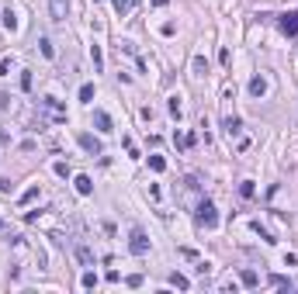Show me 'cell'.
Masks as SVG:
<instances>
[{
    "label": "cell",
    "instance_id": "obj_8",
    "mask_svg": "<svg viewBox=\"0 0 298 294\" xmlns=\"http://www.w3.org/2000/svg\"><path fill=\"white\" fill-rule=\"evenodd\" d=\"M94 125H97L101 132H115V128H111V115H107V111H94Z\"/></svg>",
    "mask_w": 298,
    "mask_h": 294
},
{
    "label": "cell",
    "instance_id": "obj_16",
    "mask_svg": "<svg viewBox=\"0 0 298 294\" xmlns=\"http://www.w3.org/2000/svg\"><path fill=\"white\" fill-rule=\"evenodd\" d=\"M111 4H115V11H118V14H128V11L135 7V0H111Z\"/></svg>",
    "mask_w": 298,
    "mask_h": 294
},
{
    "label": "cell",
    "instance_id": "obj_25",
    "mask_svg": "<svg viewBox=\"0 0 298 294\" xmlns=\"http://www.w3.org/2000/svg\"><path fill=\"white\" fill-rule=\"evenodd\" d=\"M21 90H31V73H28V69L21 73Z\"/></svg>",
    "mask_w": 298,
    "mask_h": 294
},
{
    "label": "cell",
    "instance_id": "obj_22",
    "mask_svg": "<svg viewBox=\"0 0 298 294\" xmlns=\"http://www.w3.org/2000/svg\"><path fill=\"white\" fill-rule=\"evenodd\" d=\"M80 284H84V287H97V274H94V270H87V274L80 277Z\"/></svg>",
    "mask_w": 298,
    "mask_h": 294
},
{
    "label": "cell",
    "instance_id": "obj_1",
    "mask_svg": "<svg viewBox=\"0 0 298 294\" xmlns=\"http://www.w3.org/2000/svg\"><path fill=\"white\" fill-rule=\"evenodd\" d=\"M194 211H198V222H201V225H208V229H215V225H218V211H215V204H212V201H198V208H194Z\"/></svg>",
    "mask_w": 298,
    "mask_h": 294
},
{
    "label": "cell",
    "instance_id": "obj_18",
    "mask_svg": "<svg viewBox=\"0 0 298 294\" xmlns=\"http://www.w3.org/2000/svg\"><path fill=\"white\" fill-rule=\"evenodd\" d=\"M80 100H84V104L94 100V83H84V87H80Z\"/></svg>",
    "mask_w": 298,
    "mask_h": 294
},
{
    "label": "cell",
    "instance_id": "obj_19",
    "mask_svg": "<svg viewBox=\"0 0 298 294\" xmlns=\"http://www.w3.org/2000/svg\"><path fill=\"white\" fill-rule=\"evenodd\" d=\"M271 287H284V291H291V280L281 277V274H274V277H271Z\"/></svg>",
    "mask_w": 298,
    "mask_h": 294
},
{
    "label": "cell",
    "instance_id": "obj_27",
    "mask_svg": "<svg viewBox=\"0 0 298 294\" xmlns=\"http://www.w3.org/2000/svg\"><path fill=\"white\" fill-rule=\"evenodd\" d=\"M170 115H173V118H180V100H177V97L170 100Z\"/></svg>",
    "mask_w": 298,
    "mask_h": 294
},
{
    "label": "cell",
    "instance_id": "obj_3",
    "mask_svg": "<svg viewBox=\"0 0 298 294\" xmlns=\"http://www.w3.org/2000/svg\"><path fill=\"white\" fill-rule=\"evenodd\" d=\"M128 249H132L135 256H146V253H149V235H146L142 229H132V235H128Z\"/></svg>",
    "mask_w": 298,
    "mask_h": 294
},
{
    "label": "cell",
    "instance_id": "obj_6",
    "mask_svg": "<svg viewBox=\"0 0 298 294\" xmlns=\"http://www.w3.org/2000/svg\"><path fill=\"white\" fill-rule=\"evenodd\" d=\"M49 11H52V21L63 24L69 18V0H49Z\"/></svg>",
    "mask_w": 298,
    "mask_h": 294
},
{
    "label": "cell",
    "instance_id": "obj_11",
    "mask_svg": "<svg viewBox=\"0 0 298 294\" xmlns=\"http://www.w3.org/2000/svg\"><path fill=\"white\" fill-rule=\"evenodd\" d=\"M77 256H80V263H84V267H94V253H90L84 242H77Z\"/></svg>",
    "mask_w": 298,
    "mask_h": 294
},
{
    "label": "cell",
    "instance_id": "obj_32",
    "mask_svg": "<svg viewBox=\"0 0 298 294\" xmlns=\"http://www.w3.org/2000/svg\"><path fill=\"white\" fill-rule=\"evenodd\" d=\"M0 232H4V222H0Z\"/></svg>",
    "mask_w": 298,
    "mask_h": 294
},
{
    "label": "cell",
    "instance_id": "obj_28",
    "mask_svg": "<svg viewBox=\"0 0 298 294\" xmlns=\"http://www.w3.org/2000/svg\"><path fill=\"white\" fill-rule=\"evenodd\" d=\"M56 173L59 176H69V163H56Z\"/></svg>",
    "mask_w": 298,
    "mask_h": 294
},
{
    "label": "cell",
    "instance_id": "obj_10",
    "mask_svg": "<svg viewBox=\"0 0 298 294\" xmlns=\"http://www.w3.org/2000/svg\"><path fill=\"white\" fill-rule=\"evenodd\" d=\"M73 183H77V194H84V197H87V194H94V183H90V176H84V173H80Z\"/></svg>",
    "mask_w": 298,
    "mask_h": 294
},
{
    "label": "cell",
    "instance_id": "obj_12",
    "mask_svg": "<svg viewBox=\"0 0 298 294\" xmlns=\"http://www.w3.org/2000/svg\"><path fill=\"white\" fill-rule=\"evenodd\" d=\"M239 284H243V287H256V284H260L256 270H243V274H239Z\"/></svg>",
    "mask_w": 298,
    "mask_h": 294
},
{
    "label": "cell",
    "instance_id": "obj_30",
    "mask_svg": "<svg viewBox=\"0 0 298 294\" xmlns=\"http://www.w3.org/2000/svg\"><path fill=\"white\" fill-rule=\"evenodd\" d=\"M11 142V135H7V128H0V145H7Z\"/></svg>",
    "mask_w": 298,
    "mask_h": 294
},
{
    "label": "cell",
    "instance_id": "obj_26",
    "mask_svg": "<svg viewBox=\"0 0 298 294\" xmlns=\"http://www.w3.org/2000/svg\"><path fill=\"white\" fill-rule=\"evenodd\" d=\"M90 56H94V69H101V62H104V59H101V49H97V45L90 49Z\"/></svg>",
    "mask_w": 298,
    "mask_h": 294
},
{
    "label": "cell",
    "instance_id": "obj_5",
    "mask_svg": "<svg viewBox=\"0 0 298 294\" xmlns=\"http://www.w3.org/2000/svg\"><path fill=\"white\" fill-rule=\"evenodd\" d=\"M77 142L84 145V149H87L90 156H101V153H104V145H101V138H94L90 132H80V135H77Z\"/></svg>",
    "mask_w": 298,
    "mask_h": 294
},
{
    "label": "cell",
    "instance_id": "obj_23",
    "mask_svg": "<svg viewBox=\"0 0 298 294\" xmlns=\"http://www.w3.org/2000/svg\"><path fill=\"white\" fill-rule=\"evenodd\" d=\"M35 197H39V187H28V191L21 194V204H28V201H35Z\"/></svg>",
    "mask_w": 298,
    "mask_h": 294
},
{
    "label": "cell",
    "instance_id": "obj_31",
    "mask_svg": "<svg viewBox=\"0 0 298 294\" xmlns=\"http://www.w3.org/2000/svg\"><path fill=\"white\" fill-rule=\"evenodd\" d=\"M149 4H153V7H167V0H149Z\"/></svg>",
    "mask_w": 298,
    "mask_h": 294
},
{
    "label": "cell",
    "instance_id": "obj_33",
    "mask_svg": "<svg viewBox=\"0 0 298 294\" xmlns=\"http://www.w3.org/2000/svg\"><path fill=\"white\" fill-rule=\"evenodd\" d=\"M94 4H97V0H94Z\"/></svg>",
    "mask_w": 298,
    "mask_h": 294
},
{
    "label": "cell",
    "instance_id": "obj_14",
    "mask_svg": "<svg viewBox=\"0 0 298 294\" xmlns=\"http://www.w3.org/2000/svg\"><path fill=\"white\" fill-rule=\"evenodd\" d=\"M170 284H173L177 291H188V287H191V280L184 277V274H170Z\"/></svg>",
    "mask_w": 298,
    "mask_h": 294
},
{
    "label": "cell",
    "instance_id": "obj_15",
    "mask_svg": "<svg viewBox=\"0 0 298 294\" xmlns=\"http://www.w3.org/2000/svg\"><path fill=\"white\" fill-rule=\"evenodd\" d=\"M208 73V59L205 56H194V77H205Z\"/></svg>",
    "mask_w": 298,
    "mask_h": 294
},
{
    "label": "cell",
    "instance_id": "obj_24",
    "mask_svg": "<svg viewBox=\"0 0 298 294\" xmlns=\"http://www.w3.org/2000/svg\"><path fill=\"white\" fill-rule=\"evenodd\" d=\"M194 270H198V274H201V277H208V274H212V263H208V260H201V263H198V267H194Z\"/></svg>",
    "mask_w": 298,
    "mask_h": 294
},
{
    "label": "cell",
    "instance_id": "obj_21",
    "mask_svg": "<svg viewBox=\"0 0 298 294\" xmlns=\"http://www.w3.org/2000/svg\"><path fill=\"white\" fill-rule=\"evenodd\" d=\"M39 49H42V56H45V59H52V56H56V49H52V42H49V39H42V42H39Z\"/></svg>",
    "mask_w": 298,
    "mask_h": 294
},
{
    "label": "cell",
    "instance_id": "obj_7",
    "mask_svg": "<svg viewBox=\"0 0 298 294\" xmlns=\"http://www.w3.org/2000/svg\"><path fill=\"white\" fill-rule=\"evenodd\" d=\"M222 128H226V135H229V138H236V135L243 132V121H239L236 115H226V121H222Z\"/></svg>",
    "mask_w": 298,
    "mask_h": 294
},
{
    "label": "cell",
    "instance_id": "obj_4",
    "mask_svg": "<svg viewBox=\"0 0 298 294\" xmlns=\"http://www.w3.org/2000/svg\"><path fill=\"white\" fill-rule=\"evenodd\" d=\"M277 28L288 35V39H295V35H298V11H291V14H281V18H277Z\"/></svg>",
    "mask_w": 298,
    "mask_h": 294
},
{
    "label": "cell",
    "instance_id": "obj_17",
    "mask_svg": "<svg viewBox=\"0 0 298 294\" xmlns=\"http://www.w3.org/2000/svg\"><path fill=\"white\" fill-rule=\"evenodd\" d=\"M239 194H243L246 201H250L253 194H256V187H253V180H243V183H239Z\"/></svg>",
    "mask_w": 298,
    "mask_h": 294
},
{
    "label": "cell",
    "instance_id": "obj_9",
    "mask_svg": "<svg viewBox=\"0 0 298 294\" xmlns=\"http://www.w3.org/2000/svg\"><path fill=\"white\" fill-rule=\"evenodd\" d=\"M250 94H253V97H264V94H267V80H264V77H253V80H250Z\"/></svg>",
    "mask_w": 298,
    "mask_h": 294
},
{
    "label": "cell",
    "instance_id": "obj_13",
    "mask_svg": "<svg viewBox=\"0 0 298 294\" xmlns=\"http://www.w3.org/2000/svg\"><path fill=\"white\" fill-rule=\"evenodd\" d=\"M4 28H7V31H18V14H14L11 7H4Z\"/></svg>",
    "mask_w": 298,
    "mask_h": 294
},
{
    "label": "cell",
    "instance_id": "obj_20",
    "mask_svg": "<svg viewBox=\"0 0 298 294\" xmlns=\"http://www.w3.org/2000/svg\"><path fill=\"white\" fill-rule=\"evenodd\" d=\"M149 166H153L156 173H163V170H167V159H163V156H149Z\"/></svg>",
    "mask_w": 298,
    "mask_h": 294
},
{
    "label": "cell",
    "instance_id": "obj_29",
    "mask_svg": "<svg viewBox=\"0 0 298 294\" xmlns=\"http://www.w3.org/2000/svg\"><path fill=\"white\" fill-rule=\"evenodd\" d=\"M7 107H11V97H7V94H0V111H7Z\"/></svg>",
    "mask_w": 298,
    "mask_h": 294
},
{
    "label": "cell",
    "instance_id": "obj_2",
    "mask_svg": "<svg viewBox=\"0 0 298 294\" xmlns=\"http://www.w3.org/2000/svg\"><path fill=\"white\" fill-rule=\"evenodd\" d=\"M39 107H42V111H45L52 121H66V107H63L56 97H42V100H39Z\"/></svg>",
    "mask_w": 298,
    "mask_h": 294
}]
</instances>
